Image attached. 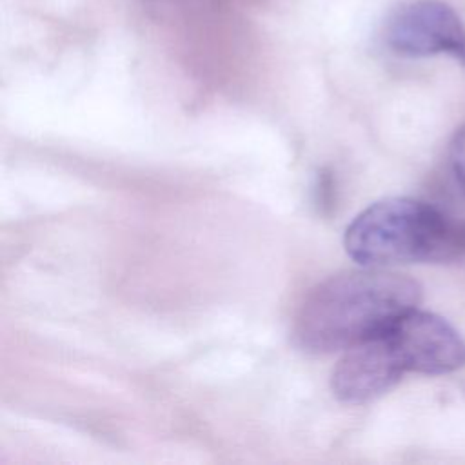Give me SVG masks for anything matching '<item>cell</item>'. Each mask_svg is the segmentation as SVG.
Wrapping results in <instances>:
<instances>
[{"instance_id": "obj_6", "label": "cell", "mask_w": 465, "mask_h": 465, "mask_svg": "<svg viewBox=\"0 0 465 465\" xmlns=\"http://www.w3.org/2000/svg\"><path fill=\"white\" fill-rule=\"evenodd\" d=\"M450 163L454 174L465 191V124L460 125L450 142Z\"/></svg>"}, {"instance_id": "obj_4", "label": "cell", "mask_w": 465, "mask_h": 465, "mask_svg": "<svg viewBox=\"0 0 465 465\" xmlns=\"http://www.w3.org/2000/svg\"><path fill=\"white\" fill-rule=\"evenodd\" d=\"M405 372L447 374L465 365V341L443 318L407 311L385 329Z\"/></svg>"}, {"instance_id": "obj_3", "label": "cell", "mask_w": 465, "mask_h": 465, "mask_svg": "<svg viewBox=\"0 0 465 465\" xmlns=\"http://www.w3.org/2000/svg\"><path fill=\"white\" fill-rule=\"evenodd\" d=\"M383 38L401 56L449 54L465 65V24L443 0H411L385 22Z\"/></svg>"}, {"instance_id": "obj_2", "label": "cell", "mask_w": 465, "mask_h": 465, "mask_svg": "<svg viewBox=\"0 0 465 465\" xmlns=\"http://www.w3.org/2000/svg\"><path fill=\"white\" fill-rule=\"evenodd\" d=\"M343 245L363 267L454 262L465 256V222L414 198H385L349 223Z\"/></svg>"}, {"instance_id": "obj_5", "label": "cell", "mask_w": 465, "mask_h": 465, "mask_svg": "<svg viewBox=\"0 0 465 465\" xmlns=\"http://www.w3.org/2000/svg\"><path fill=\"white\" fill-rule=\"evenodd\" d=\"M405 369L385 331L349 347L332 371L331 387L345 403H363L389 391Z\"/></svg>"}, {"instance_id": "obj_1", "label": "cell", "mask_w": 465, "mask_h": 465, "mask_svg": "<svg viewBox=\"0 0 465 465\" xmlns=\"http://www.w3.org/2000/svg\"><path fill=\"white\" fill-rule=\"evenodd\" d=\"M420 300V283L405 274L381 267L345 271L309 292L296 316L294 340L309 352L347 351L385 331Z\"/></svg>"}]
</instances>
